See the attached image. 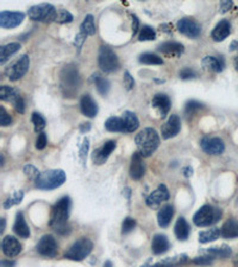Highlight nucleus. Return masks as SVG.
<instances>
[{
    "mask_svg": "<svg viewBox=\"0 0 238 267\" xmlns=\"http://www.w3.org/2000/svg\"><path fill=\"white\" fill-rule=\"evenodd\" d=\"M233 265H235L236 267H238V255L235 258V260H233Z\"/></svg>",
    "mask_w": 238,
    "mask_h": 267,
    "instance_id": "nucleus-61",
    "label": "nucleus"
},
{
    "mask_svg": "<svg viewBox=\"0 0 238 267\" xmlns=\"http://www.w3.org/2000/svg\"><path fill=\"white\" fill-rule=\"evenodd\" d=\"M180 129H181V120H180L179 115L172 114L164 125L162 126L161 133L164 139H171L176 135H179Z\"/></svg>",
    "mask_w": 238,
    "mask_h": 267,
    "instance_id": "nucleus-15",
    "label": "nucleus"
},
{
    "mask_svg": "<svg viewBox=\"0 0 238 267\" xmlns=\"http://www.w3.org/2000/svg\"><path fill=\"white\" fill-rule=\"evenodd\" d=\"M193 174V169L191 168V167H186V168H183V175L186 176V177H191V176H192Z\"/></svg>",
    "mask_w": 238,
    "mask_h": 267,
    "instance_id": "nucleus-55",
    "label": "nucleus"
},
{
    "mask_svg": "<svg viewBox=\"0 0 238 267\" xmlns=\"http://www.w3.org/2000/svg\"><path fill=\"white\" fill-rule=\"evenodd\" d=\"M36 250L43 257L54 258L57 253V243L53 235H44L38 241Z\"/></svg>",
    "mask_w": 238,
    "mask_h": 267,
    "instance_id": "nucleus-12",
    "label": "nucleus"
},
{
    "mask_svg": "<svg viewBox=\"0 0 238 267\" xmlns=\"http://www.w3.org/2000/svg\"><path fill=\"white\" fill-rule=\"evenodd\" d=\"M136 145L138 153L143 158H148L153 156V153L160 146V136L154 128H144L136 136Z\"/></svg>",
    "mask_w": 238,
    "mask_h": 267,
    "instance_id": "nucleus-3",
    "label": "nucleus"
},
{
    "mask_svg": "<svg viewBox=\"0 0 238 267\" xmlns=\"http://www.w3.org/2000/svg\"><path fill=\"white\" fill-rule=\"evenodd\" d=\"M13 232L19 237H23V239H27V237L30 236V228H29L28 223L25 221L23 212H17L16 221H14L13 225Z\"/></svg>",
    "mask_w": 238,
    "mask_h": 267,
    "instance_id": "nucleus-24",
    "label": "nucleus"
},
{
    "mask_svg": "<svg viewBox=\"0 0 238 267\" xmlns=\"http://www.w3.org/2000/svg\"><path fill=\"white\" fill-rule=\"evenodd\" d=\"M11 124H12V118L10 117V114L7 113L5 108L0 107V125L3 127H6V126H10Z\"/></svg>",
    "mask_w": 238,
    "mask_h": 267,
    "instance_id": "nucleus-45",
    "label": "nucleus"
},
{
    "mask_svg": "<svg viewBox=\"0 0 238 267\" xmlns=\"http://www.w3.org/2000/svg\"><path fill=\"white\" fill-rule=\"evenodd\" d=\"M24 174L28 176L29 178H31V179H36L39 176V174H41V172L38 171V169L34 167V165H31V164H28V165H25L24 167Z\"/></svg>",
    "mask_w": 238,
    "mask_h": 267,
    "instance_id": "nucleus-46",
    "label": "nucleus"
},
{
    "mask_svg": "<svg viewBox=\"0 0 238 267\" xmlns=\"http://www.w3.org/2000/svg\"><path fill=\"white\" fill-rule=\"evenodd\" d=\"M104 267H112V262L111 261H107L105 265H104Z\"/></svg>",
    "mask_w": 238,
    "mask_h": 267,
    "instance_id": "nucleus-60",
    "label": "nucleus"
},
{
    "mask_svg": "<svg viewBox=\"0 0 238 267\" xmlns=\"http://www.w3.org/2000/svg\"><path fill=\"white\" fill-rule=\"evenodd\" d=\"M200 146L204 152L211 154V156H219L225 151V144L218 137H215V138L205 137V138L201 139Z\"/></svg>",
    "mask_w": 238,
    "mask_h": 267,
    "instance_id": "nucleus-11",
    "label": "nucleus"
},
{
    "mask_svg": "<svg viewBox=\"0 0 238 267\" xmlns=\"http://www.w3.org/2000/svg\"><path fill=\"white\" fill-rule=\"evenodd\" d=\"M235 67H236V69L238 71V57H236V60H235Z\"/></svg>",
    "mask_w": 238,
    "mask_h": 267,
    "instance_id": "nucleus-62",
    "label": "nucleus"
},
{
    "mask_svg": "<svg viewBox=\"0 0 238 267\" xmlns=\"http://www.w3.org/2000/svg\"><path fill=\"white\" fill-rule=\"evenodd\" d=\"M138 29H139L138 18H137V16H135V14H132V35L133 36L138 32Z\"/></svg>",
    "mask_w": 238,
    "mask_h": 267,
    "instance_id": "nucleus-54",
    "label": "nucleus"
},
{
    "mask_svg": "<svg viewBox=\"0 0 238 267\" xmlns=\"http://www.w3.org/2000/svg\"><path fill=\"white\" fill-rule=\"evenodd\" d=\"M124 86L128 90H131L135 86V81H133V77L130 75L129 71H125L124 73Z\"/></svg>",
    "mask_w": 238,
    "mask_h": 267,
    "instance_id": "nucleus-52",
    "label": "nucleus"
},
{
    "mask_svg": "<svg viewBox=\"0 0 238 267\" xmlns=\"http://www.w3.org/2000/svg\"><path fill=\"white\" fill-rule=\"evenodd\" d=\"M70 210V198L64 196L56 202L52 209L49 225L60 235H67L70 232V227L68 225Z\"/></svg>",
    "mask_w": 238,
    "mask_h": 267,
    "instance_id": "nucleus-1",
    "label": "nucleus"
},
{
    "mask_svg": "<svg viewBox=\"0 0 238 267\" xmlns=\"http://www.w3.org/2000/svg\"><path fill=\"white\" fill-rule=\"evenodd\" d=\"M31 121L32 124H34V127H35V132L37 133H42L43 129L45 128V119L42 117L41 114L37 113V112H34L31 115Z\"/></svg>",
    "mask_w": 238,
    "mask_h": 267,
    "instance_id": "nucleus-39",
    "label": "nucleus"
},
{
    "mask_svg": "<svg viewBox=\"0 0 238 267\" xmlns=\"http://www.w3.org/2000/svg\"><path fill=\"white\" fill-rule=\"evenodd\" d=\"M232 6H233V3L231 0H224V2L221 3V12L226 13Z\"/></svg>",
    "mask_w": 238,
    "mask_h": 267,
    "instance_id": "nucleus-53",
    "label": "nucleus"
},
{
    "mask_svg": "<svg viewBox=\"0 0 238 267\" xmlns=\"http://www.w3.org/2000/svg\"><path fill=\"white\" fill-rule=\"evenodd\" d=\"M105 128L109 132H123L126 133L125 122L123 120V118L118 117H111L105 122Z\"/></svg>",
    "mask_w": 238,
    "mask_h": 267,
    "instance_id": "nucleus-32",
    "label": "nucleus"
},
{
    "mask_svg": "<svg viewBox=\"0 0 238 267\" xmlns=\"http://www.w3.org/2000/svg\"><path fill=\"white\" fill-rule=\"evenodd\" d=\"M66 179V172L63 170L52 169V170L41 172L38 177L35 179V185L41 190H53L63 185Z\"/></svg>",
    "mask_w": 238,
    "mask_h": 267,
    "instance_id": "nucleus-4",
    "label": "nucleus"
},
{
    "mask_svg": "<svg viewBox=\"0 0 238 267\" xmlns=\"http://www.w3.org/2000/svg\"><path fill=\"white\" fill-rule=\"evenodd\" d=\"M230 32H231V24L229 20L223 19L216 25L213 31H212V39L216 42H222L228 37Z\"/></svg>",
    "mask_w": 238,
    "mask_h": 267,
    "instance_id": "nucleus-22",
    "label": "nucleus"
},
{
    "mask_svg": "<svg viewBox=\"0 0 238 267\" xmlns=\"http://www.w3.org/2000/svg\"><path fill=\"white\" fill-rule=\"evenodd\" d=\"M88 149H89V142H88L87 138H85L84 143H82V145H81V149H80V154H79V156H80L81 163L84 164V165L86 163V159H87Z\"/></svg>",
    "mask_w": 238,
    "mask_h": 267,
    "instance_id": "nucleus-47",
    "label": "nucleus"
},
{
    "mask_svg": "<svg viewBox=\"0 0 238 267\" xmlns=\"http://www.w3.org/2000/svg\"><path fill=\"white\" fill-rule=\"evenodd\" d=\"M156 38V32L151 26H146L142 28V30L139 32V36H138V39L140 42H148V41H154V39Z\"/></svg>",
    "mask_w": 238,
    "mask_h": 267,
    "instance_id": "nucleus-40",
    "label": "nucleus"
},
{
    "mask_svg": "<svg viewBox=\"0 0 238 267\" xmlns=\"http://www.w3.org/2000/svg\"><path fill=\"white\" fill-rule=\"evenodd\" d=\"M2 251L7 258H14L21 252V244L14 236L7 235L2 240Z\"/></svg>",
    "mask_w": 238,
    "mask_h": 267,
    "instance_id": "nucleus-18",
    "label": "nucleus"
},
{
    "mask_svg": "<svg viewBox=\"0 0 238 267\" xmlns=\"http://www.w3.org/2000/svg\"><path fill=\"white\" fill-rule=\"evenodd\" d=\"M46 143H48V140H46V136L45 133H39L37 139H36V149L37 150H44L45 146H46Z\"/></svg>",
    "mask_w": 238,
    "mask_h": 267,
    "instance_id": "nucleus-50",
    "label": "nucleus"
},
{
    "mask_svg": "<svg viewBox=\"0 0 238 267\" xmlns=\"http://www.w3.org/2000/svg\"><path fill=\"white\" fill-rule=\"evenodd\" d=\"M86 38H87V35H85L84 32H79V34L75 36V39H74V45L75 48L78 49V51L80 52V50L82 48V45H84V43L86 42Z\"/></svg>",
    "mask_w": 238,
    "mask_h": 267,
    "instance_id": "nucleus-49",
    "label": "nucleus"
},
{
    "mask_svg": "<svg viewBox=\"0 0 238 267\" xmlns=\"http://www.w3.org/2000/svg\"><path fill=\"white\" fill-rule=\"evenodd\" d=\"M116 147H117V143L114 142V140H109V142H106L102 147L94 150V152L92 154L93 162L98 165L104 164L107 161V158L110 157V154L116 150Z\"/></svg>",
    "mask_w": 238,
    "mask_h": 267,
    "instance_id": "nucleus-16",
    "label": "nucleus"
},
{
    "mask_svg": "<svg viewBox=\"0 0 238 267\" xmlns=\"http://www.w3.org/2000/svg\"><path fill=\"white\" fill-rule=\"evenodd\" d=\"M139 62L143 64H149V66H153V64H163V60H162L160 56H157L156 54L146 52V54H142V55L139 56Z\"/></svg>",
    "mask_w": 238,
    "mask_h": 267,
    "instance_id": "nucleus-38",
    "label": "nucleus"
},
{
    "mask_svg": "<svg viewBox=\"0 0 238 267\" xmlns=\"http://www.w3.org/2000/svg\"><path fill=\"white\" fill-rule=\"evenodd\" d=\"M213 259L215 258H212V257H198L193 260V264L201 265V266L211 265L212 262H213Z\"/></svg>",
    "mask_w": 238,
    "mask_h": 267,
    "instance_id": "nucleus-51",
    "label": "nucleus"
},
{
    "mask_svg": "<svg viewBox=\"0 0 238 267\" xmlns=\"http://www.w3.org/2000/svg\"><path fill=\"white\" fill-rule=\"evenodd\" d=\"M80 31L84 32L85 35L87 36H93L96 35V24H94V17L92 14H88V16L85 17L84 21H82L80 25Z\"/></svg>",
    "mask_w": 238,
    "mask_h": 267,
    "instance_id": "nucleus-37",
    "label": "nucleus"
},
{
    "mask_svg": "<svg viewBox=\"0 0 238 267\" xmlns=\"http://www.w3.org/2000/svg\"><path fill=\"white\" fill-rule=\"evenodd\" d=\"M25 14L23 12L2 11L0 12V26L4 29H13L23 23Z\"/></svg>",
    "mask_w": 238,
    "mask_h": 267,
    "instance_id": "nucleus-14",
    "label": "nucleus"
},
{
    "mask_svg": "<svg viewBox=\"0 0 238 267\" xmlns=\"http://www.w3.org/2000/svg\"><path fill=\"white\" fill-rule=\"evenodd\" d=\"M89 129H91V124H89V122H87V124H82L80 126V131L82 133H85V132H88Z\"/></svg>",
    "mask_w": 238,
    "mask_h": 267,
    "instance_id": "nucleus-56",
    "label": "nucleus"
},
{
    "mask_svg": "<svg viewBox=\"0 0 238 267\" xmlns=\"http://www.w3.org/2000/svg\"><path fill=\"white\" fill-rule=\"evenodd\" d=\"M179 76L182 80H191V78H194L197 76V73L193 69H191V68H183L182 70H180Z\"/></svg>",
    "mask_w": 238,
    "mask_h": 267,
    "instance_id": "nucleus-48",
    "label": "nucleus"
},
{
    "mask_svg": "<svg viewBox=\"0 0 238 267\" xmlns=\"http://www.w3.org/2000/svg\"><path fill=\"white\" fill-rule=\"evenodd\" d=\"M136 227V221L132 218H125L122 225V233L123 234H129L132 232L133 228Z\"/></svg>",
    "mask_w": 238,
    "mask_h": 267,
    "instance_id": "nucleus-44",
    "label": "nucleus"
},
{
    "mask_svg": "<svg viewBox=\"0 0 238 267\" xmlns=\"http://www.w3.org/2000/svg\"><path fill=\"white\" fill-rule=\"evenodd\" d=\"M81 113L88 118H94L98 114V104L91 95H84L80 100Z\"/></svg>",
    "mask_w": 238,
    "mask_h": 267,
    "instance_id": "nucleus-21",
    "label": "nucleus"
},
{
    "mask_svg": "<svg viewBox=\"0 0 238 267\" xmlns=\"http://www.w3.org/2000/svg\"><path fill=\"white\" fill-rule=\"evenodd\" d=\"M123 120L125 122V128H126V133H132L135 132L137 128L139 127V120L137 118V115L133 113V112L130 111H125L123 113Z\"/></svg>",
    "mask_w": 238,
    "mask_h": 267,
    "instance_id": "nucleus-31",
    "label": "nucleus"
},
{
    "mask_svg": "<svg viewBox=\"0 0 238 267\" xmlns=\"http://www.w3.org/2000/svg\"><path fill=\"white\" fill-rule=\"evenodd\" d=\"M201 66L205 70L212 71V73H221L224 69L225 63L222 57H215V56H206L201 62Z\"/></svg>",
    "mask_w": 238,
    "mask_h": 267,
    "instance_id": "nucleus-23",
    "label": "nucleus"
},
{
    "mask_svg": "<svg viewBox=\"0 0 238 267\" xmlns=\"http://www.w3.org/2000/svg\"><path fill=\"white\" fill-rule=\"evenodd\" d=\"M60 86L64 97H74L81 87V77L75 64H68L60 74Z\"/></svg>",
    "mask_w": 238,
    "mask_h": 267,
    "instance_id": "nucleus-2",
    "label": "nucleus"
},
{
    "mask_svg": "<svg viewBox=\"0 0 238 267\" xmlns=\"http://www.w3.org/2000/svg\"><path fill=\"white\" fill-rule=\"evenodd\" d=\"M92 81L94 82L97 90H98L99 94H102V95H104V96L107 95V93L110 92V87H111L110 82H109V80H107V78L103 77L102 75L98 74V73H96V74L92 75Z\"/></svg>",
    "mask_w": 238,
    "mask_h": 267,
    "instance_id": "nucleus-33",
    "label": "nucleus"
},
{
    "mask_svg": "<svg viewBox=\"0 0 238 267\" xmlns=\"http://www.w3.org/2000/svg\"><path fill=\"white\" fill-rule=\"evenodd\" d=\"M174 232H175L176 237H178L179 240L188 239L189 233H191V227L188 225V222H187L183 218H179L178 221H176L175 223Z\"/></svg>",
    "mask_w": 238,
    "mask_h": 267,
    "instance_id": "nucleus-30",
    "label": "nucleus"
},
{
    "mask_svg": "<svg viewBox=\"0 0 238 267\" xmlns=\"http://www.w3.org/2000/svg\"><path fill=\"white\" fill-rule=\"evenodd\" d=\"M201 108H203V103L198 102V101L196 100H191L186 103V106H185V114L189 117V115L196 114L198 111L201 110Z\"/></svg>",
    "mask_w": 238,
    "mask_h": 267,
    "instance_id": "nucleus-43",
    "label": "nucleus"
},
{
    "mask_svg": "<svg viewBox=\"0 0 238 267\" xmlns=\"http://www.w3.org/2000/svg\"><path fill=\"white\" fill-rule=\"evenodd\" d=\"M158 51L167 55H181L185 51V46L178 42H165L158 45Z\"/></svg>",
    "mask_w": 238,
    "mask_h": 267,
    "instance_id": "nucleus-28",
    "label": "nucleus"
},
{
    "mask_svg": "<svg viewBox=\"0 0 238 267\" xmlns=\"http://www.w3.org/2000/svg\"><path fill=\"white\" fill-rule=\"evenodd\" d=\"M93 250V243L87 237H81L72 245L69 250L66 252L64 258L73 261H82L87 258Z\"/></svg>",
    "mask_w": 238,
    "mask_h": 267,
    "instance_id": "nucleus-7",
    "label": "nucleus"
},
{
    "mask_svg": "<svg viewBox=\"0 0 238 267\" xmlns=\"http://www.w3.org/2000/svg\"><path fill=\"white\" fill-rule=\"evenodd\" d=\"M73 14H72L69 11L67 10H60L57 12V17H56V23L60 24H67V23H72L73 21Z\"/></svg>",
    "mask_w": 238,
    "mask_h": 267,
    "instance_id": "nucleus-42",
    "label": "nucleus"
},
{
    "mask_svg": "<svg viewBox=\"0 0 238 267\" xmlns=\"http://www.w3.org/2000/svg\"><path fill=\"white\" fill-rule=\"evenodd\" d=\"M146 174V165H144L143 157L138 152L133 153L131 157V164H130V176L132 179L139 180L143 178Z\"/></svg>",
    "mask_w": 238,
    "mask_h": 267,
    "instance_id": "nucleus-19",
    "label": "nucleus"
},
{
    "mask_svg": "<svg viewBox=\"0 0 238 267\" xmlns=\"http://www.w3.org/2000/svg\"><path fill=\"white\" fill-rule=\"evenodd\" d=\"M206 253L210 254V257H212V258L225 259V258H229L230 255H231L232 251L229 246H226V245H223V246H221V247L210 248V250L206 251Z\"/></svg>",
    "mask_w": 238,
    "mask_h": 267,
    "instance_id": "nucleus-35",
    "label": "nucleus"
},
{
    "mask_svg": "<svg viewBox=\"0 0 238 267\" xmlns=\"http://www.w3.org/2000/svg\"><path fill=\"white\" fill-rule=\"evenodd\" d=\"M173 216H174V208L171 204H165L160 209L157 214V222L161 228H167L171 225Z\"/></svg>",
    "mask_w": 238,
    "mask_h": 267,
    "instance_id": "nucleus-25",
    "label": "nucleus"
},
{
    "mask_svg": "<svg viewBox=\"0 0 238 267\" xmlns=\"http://www.w3.org/2000/svg\"><path fill=\"white\" fill-rule=\"evenodd\" d=\"M4 230H5V219H2V229H0V233H4Z\"/></svg>",
    "mask_w": 238,
    "mask_h": 267,
    "instance_id": "nucleus-59",
    "label": "nucleus"
},
{
    "mask_svg": "<svg viewBox=\"0 0 238 267\" xmlns=\"http://www.w3.org/2000/svg\"><path fill=\"white\" fill-rule=\"evenodd\" d=\"M14 265H16V262L14 261H6V260L2 261V267H13Z\"/></svg>",
    "mask_w": 238,
    "mask_h": 267,
    "instance_id": "nucleus-57",
    "label": "nucleus"
},
{
    "mask_svg": "<svg viewBox=\"0 0 238 267\" xmlns=\"http://www.w3.org/2000/svg\"><path fill=\"white\" fill-rule=\"evenodd\" d=\"M219 236H222V230L219 228H212L206 232H201L199 234V241L201 244H208L219 239Z\"/></svg>",
    "mask_w": 238,
    "mask_h": 267,
    "instance_id": "nucleus-36",
    "label": "nucleus"
},
{
    "mask_svg": "<svg viewBox=\"0 0 238 267\" xmlns=\"http://www.w3.org/2000/svg\"><path fill=\"white\" fill-rule=\"evenodd\" d=\"M151 250H153L154 254H163L169 250V241L167 236L162 235V234H157L154 236L153 243H151Z\"/></svg>",
    "mask_w": 238,
    "mask_h": 267,
    "instance_id": "nucleus-26",
    "label": "nucleus"
},
{
    "mask_svg": "<svg viewBox=\"0 0 238 267\" xmlns=\"http://www.w3.org/2000/svg\"><path fill=\"white\" fill-rule=\"evenodd\" d=\"M30 68V59L28 55H21L9 69L6 70V76L10 81H18L28 73Z\"/></svg>",
    "mask_w": 238,
    "mask_h": 267,
    "instance_id": "nucleus-9",
    "label": "nucleus"
},
{
    "mask_svg": "<svg viewBox=\"0 0 238 267\" xmlns=\"http://www.w3.org/2000/svg\"><path fill=\"white\" fill-rule=\"evenodd\" d=\"M98 62L100 69H102L104 73L111 74L119 69L118 56L114 54L112 49L109 48V46H102V48H100Z\"/></svg>",
    "mask_w": 238,
    "mask_h": 267,
    "instance_id": "nucleus-8",
    "label": "nucleus"
},
{
    "mask_svg": "<svg viewBox=\"0 0 238 267\" xmlns=\"http://www.w3.org/2000/svg\"><path fill=\"white\" fill-rule=\"evenodd\" d=\"M187 260H188L187 255L182 254V255H178V257L165 259V260L158 262V264L154 266H146V267H178L185 264V262H187Z\"/></svg>",
    "mask_w": 238,
    "mask_h": 267,
    "instance_id": "nucleus-34",
    "label": "nucleus"
},
{
    "mask_svg": "<svg viewBox=\"0 0 238 267\" xmlns=\"http://www.w3.org/2000/svg\"><path fill=\"white\" fill-rule=\"evenodd\" d=\"M221 230L222 236L225 237V239H236V237H238V220H228V221L223 225Z\"/></svg>",
    "mask_w": 238,
    "mask_h": 267,
    "instance_id": "nucleus-27",
    "label": "nucleus"
},
{
    "mask_svg": "<svg viewBox=\"0 0 238 267\" xmlns=\"http://www.w3.org/2000/svg\"><path fill=\"white\" fill-rule=\"evenodd\" d=\"M0 99L6 101V102H11L17 112H19L21 114L24 113L25 102L17 89L10 87V86H2V88H0Z\"/></svg>",
    "mask_w": 238,
    "mask_h": 267,
    "instance_id": "nucleus-10",
    "label": "nucleus"
},
{
    "mask_svg": "<svg viewBox=\"0 0 238 267\" xmlns=\"http://www.w3.org/2000/svg\"><path fill=\"white\" fill-rule=\"evenodd\" d=\"M23 197H24L23 191H21V190L16 191V193H14L12 196H10L5 202H4V208L10 209L11 207H13V205L19 204L20 202L23 201Z\"/></svg>",
    "mask_w": 238,
    "mask_h": 267,
    "instance_id": "nucleus-41",
    "label": "nucleus"
},
{
    "mask_svg": "<svg viewBox=\"0 0 238 267\" xmlns=\"http://www.w3.org/2000/svg\"><path fill=\"white\" fill-rule=\"evenodd\" d=\"M151 104H153L155 110L158 111V113L161 114L162 118H164L165 115L168 114L172 106L171 100H169V97L165 95V94H156V95L153 97Z\"/></svg>",
    "mask_w": 238,
    "mask_h": 267,
    "instance_id": "nucleus-20",
    "label": "nucleus"
},
{
    "mask_svg": "<svg viewBox=\"0 0 238 267\" xmlns=\"http://www.w3.org/2000/svg\"><path fill=\"white\" fill-rule=\"evenodd\" d=\"M230 50H231V51H238V42L237 41H233L231 43V45H230Z\"/></svg>",
    "mask_w": 238,
    "mask_h": 267,
    "instance_id": "nucleus-58",
    "label": "nucleus"
},
{
    "mask_svg": "<svg viewBox=\"0 0 238 267\" xmlns=\"http://www.w3.org/2000/svg\"><path fill=\"white\" fill-rule=\"evenodd\" d=\"M20 50L19 43H9V44L3 45L0 48V64L4 66L6 63V61L10 59L11 56L18 52Z\"/></svg>",
    "mask_w": 238,
    "mask_h": 267,
    "instance_id": "nucleus-29",
    "label": "nucleus"
},
{
    "mask_svg": "<svg viewBox=\"0 0 238 267\" xmlns=\"http://www.w3.org/2000/svg\"><path fill=\"white\" fill-rule=\"evenodd\" d=\"M176 28H178V30L182 35H185L189 38H197L201 34L200 25L194 19H191V18H182V19H180L178 24H176Z\"/></svg>",
    "mask_w": 238,
    "mask_h": 267,
    "instance_id": "nucleus-13",
    "label": "nucleus"
},
{
    "mask_svg": "<svg viewBox=\"0 0 238 267\" xmlns=\"http://www.w3.org/2000/svg\"><path fill=\"white\" fill-rule=\"evenodd\" d=\"M169 196H171V195H169L167 186H165L164 184H161V185H158L156 190L153 191V193L147 197L146 203L148 207L150 208H157L162 202L168 201Z\"/></svg>",
    "mask_w": 238,
    "mask_h": 267,
    "instance_id": "nucleus-17",
    "label": "nucleus"
},
{
    "mask_svg": "<svg viewBox=\"0 0 238 267\" xmlns=\"http://www.w3.org/2000/svg\"><path fill=\"white\" fill-rule=\"evenodd\" d=\"M57 12L55 6L52 4H39V5L31 6L28 11V16L31 20L39 21V23H52L56 20Z\"/></svg>",
    "mask_w": 238,
    "mask_h": 267,
    "instance_id": "nucleus-6",
    "label": "nucleus"
},
{
    "mask_svg": "<svg viewBox=\"0 0 238 267\" xmlns=\"http://www.w3.org/2000/svg\"><path fill=\"white\" fill-rule=\"evenodd\" d=\"M222 218V210L213 205H203L193 216L194 225L198 227H208L217 223Z\"/></svg>",
    "mask_w": 238,
    "mask_h": 267,
    "instance_id": "nucleus-5",
    "label": "nucleus"
}]
</instances>
